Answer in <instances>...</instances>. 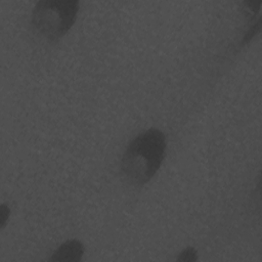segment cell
<instances>
[{"mask_svg":"<svg viewBox=\"0 0 262 262\" xmlns=\"http://www.w3.org/2000/svg\"><path fill=\"white\" fill-rule=\"evenodd\" d=\"M166 151V136L149 128L135 136L127 145L120 162L123 177L134 186L148 182L159 171Z\"/></svg>","mask_w":262,"mask_h":262,"instance_id":"obj_1","label":"cell"},{"mask_svg":"<svg viewBox=\"0 0 262 262\" xmlns=\"http://www.w3.org/2000/svg\"><path fill=\"white\" fill-rule=\"evenodd\" d=\"M79 6L80 2L76 0L39 1L33 8L31 24L40 35L54 41L73 27Z\"/></svg>","mask_w":262,"mask_h":262,"instance_id":"obj_2","label":"cell"},{"mask_svg":"<svg viewBox=\"0 0 262 262\" xmlns=\"http://www.w3.org/2000/svg\"><path fill=\"white\" fill-rule=\"evenodd\" d=\"M84 247L78 239H69L62 243L50 257L55 262H78L82 259Z\"/></svg>","mask_w":262,"mask_h":262,"instance_id":"obj_3","label":"cell"},{"mask_svg":"<svg viewBox=\"0 0 262 262\" xmlns=\"http://www.w3.org/2000/svg\"><path fill=\"white\" fill-rule=\"evenodd\" d=\"M196 259H198V253H196V250L192 247L185 248L183 251L180 252V254L177 257V261H183V262L195 261Z\"/></svg>","mask_w":262,"mask_h":262,"instance_id":"obj_4","label":"cell"},{"mask_svg":"<svg viewBox=\"0 0 262 262\" xmlns=\"http://www.w3.org/2000/svg\"><path fill=\"white\" fill-rule=\"evenodd\" d=\"M9 215H10L9 207L6 206L5 204H2L0 208V227L1 228H4L6 222L8 221Z\"/></svg>","mask_w":262,"mask_h":262,"instance_id":"obj_5","label":"cell"}]
</instances>
